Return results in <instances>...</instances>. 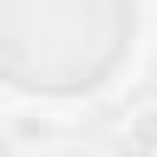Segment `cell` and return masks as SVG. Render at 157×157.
<instances>
[{"mask_svg": "<svg viewBox=\"0 0 157 157\" xmlns=\"http://www.w3.org/2000/svg\"><path fill=\"white\" fill-rule=\"evenodd\" d=\"M137 34L132 0H0V83L78 98L103 88Z\"/></svg>", "mask_w": 157, "mask_h": 157, "instance_id": "6da1fadb", "label": "cell"}]
</instances>
